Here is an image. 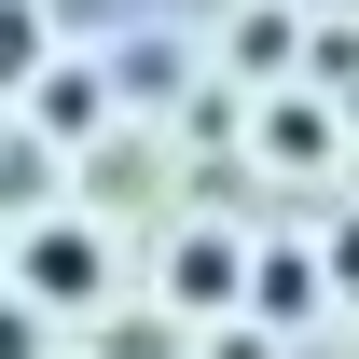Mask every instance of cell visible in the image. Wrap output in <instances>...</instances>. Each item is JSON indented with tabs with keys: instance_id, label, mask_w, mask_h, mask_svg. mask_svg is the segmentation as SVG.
<instances>
[{
	"instance_id": "1",
	"label": "cell",
	"mask_w": 359,
	"mask_h": 359,
	"mask_svg": "<svg viewBox=\"0 0 359 359\" xmlns=\"http://www.w3.org/2000/svg\"><path fill=\"white\" fill-rule=\"evenodd\" d=\"M28 304H97V249L83 235H28Z\"/></svg>"
},
{
	"instance_id": "2",
	"label": "cell",
	"mask_w": 359,
	"mask_h": 359,
	"mask_svg": "<svg viewBox=\"0 0 359 359\" xmlns=\"http://www.w3.org/2000/svg\"><path fill=\"white\" fill-rule=\"evenodd\" d=\"M180 304H235V249H194L180 263Z\"/></svg>"
}]
</instances>
